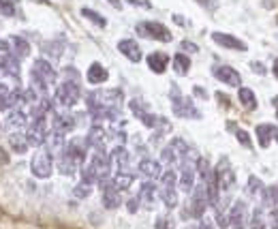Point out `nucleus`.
I'll return each mask as SVG.
<instances>
[{
    "label": "nucleus",
    "instance_id": "nucleus-1",
    "mask_svg": "<svg viewBox=\"0 0 278 229\" xmlns=\"http://www.w3.org/2000/svg\"><path fill=\"white\" fill-rule=\"evenodd\" d=\"M214 178H216V184H218V188H220L222 193H227L229 188L235 184V173L231 169V163H229V159L222 156V159L218 161L216 169H214Z\"/></svg>",
    "mask_w": 278,
    "mask_h": 229
},
{
    "label": "nucleus",
    "instance_id": "nucleus-2",
    "mask_svg": "<svg viewBox=\"0 0 278 229\" xmlns=\"http://www.w3.org/2000/svg\"><path fill=\"white\" fill-rule=\"evenodd\" d=\"M52 167H54V161H52V154L50 150H39V152L33 156V163H30V169L37 178H50L52 176Z\"/></svg>",
    "mask_w": 278,
    "mask_h": 229
},
{
    "label": "nucleus",
    "instance_id": "nucleus-3",
    "mask_svg": "<svg viewBox=\"0 0 278 229\" xmlns=\"http://www.w3.org/2000/svg\"><path fill=\"white\" fill-rule=\"evenodd\" d=\"M137 33L144 35V37H150V39H156V41H163V43L171 41V33L163 26V24H158V22H144V24H139Z\"/></svg>",
    "mask_w": 278,
    "mask_h": 229
},
{
    "label": "nucleus",
    "instance_id": "nucleus-4",
    "mask_svg": "<svg viewBox=\"0 0 278 229\" xmlns=\"http://www.w3.org/2000/svg\"><path fill=\"white\" fill-rule=\"evenodd\" d=\"M79 97H82V94H79V86L73 82L60 84L58 90H56V99H58L60 105H65V107H73L79 101Z\"/></svg>",
    "mask_w": 278,
    "mask_h": 229
},
{
    "label": "nucleus",
    "instance_id": "nucleus-5",
    "mask_svg": "<svg viewBox=\"0 0 278 229\" xmlns=\"http://www.w3.org/2000/svg\"><path fill=\"white\" fill-rule=\"evenodd\" d=\"M205 208H208V188H205V182L203 184H197L195 186V193H193V199H190V216L195 218H201Z\"/></svg>",
    "mask_w": 278,
    "mask_h": 229
},
{
    "label": "nucleus",
    "instance_id": "nucleus-6",
    "mask_svg": "<svg viewBox=\"0 0 278 229\" xmlns=\"http://www.w3.org/2000/svg\"><path fill=\"white\" fill-rule=\"evenodd\" d=\"M99 184L103 188V206L107 210H116L122 203V197H120V191L114 186V180H103Z\"/></svg>",
    "mask_w": 278,
    "mask_h": 229
},
{
    "label": "nucleus",
    "instance_id": "nucleus-7",
    "mask_svg": "<svg viewBox=\"0 0 278 229\" xmlns=\"http://www.w3.org/2000/svg\"><path fill=\"white\" fill-rule=\"evenodd\" d=\"M26 139L30 146H43L47 141V126H45V118L41 120H35L33 124L28 126L26 131Z\"/></svg>",
    "mask_w": 278,
    "mask_h": 229
},
{
    "label": "nucleus",
    "instance_id": "nucleus-8",
    "mask_svg": "<svg viewBox=\"0 0 278 229\" xmlns=\"http://www.w3.org/2000/svg\"><path fill=\"white\" fill-rule=\"evenodd\" d=\"M90 165L94 167V171H97V182H103V180H109V171H111V161L109 156L105 152H97L92 156Z\"/></svg>",
    "mask_w": 278,
    "mask_h": 229
},
{
    "label": "nucleus",
    "instance_id": "nucleus-9",
    "mask_svg": "<svg viewBox=\"0 0 278 229\" xmlns=\"http://www.w3.org/2000/svg\"><path fill=\"white\" fill-rule=\"evenodd\" d=\"M65 152L71 154L77 163H84L86 161V152H88V139L86 137H75V139H71L67 148H65Z\"/></svg>",
    "mask_w": 278,
    "mask_h": 229
},
{
    "label": "nucleus",
    "instance_id": "nucleus-10",
    "mask_svg": "<svg viewBox=\"0 0 278 229\" xmlns=\"http://www.w3.org/2000/svg\"><path fill=\"white\" fill-rule=\"evenodd\" d=\"M212 41L218 43L220 47H227V50H237V52H244L246 50V43L244 41H240L237 37L227 35V33H212Z\"/></svg>",
    "mask_w": 278,
    "mask_h": 229
},
{
    "label": "nucleus",
    "instance_id": "nucleus-11",
    "mask_svg": "<svg viewBox=\"0 0 278 229\" xmlns=\"http://www.w3.org/2000/svg\"><path fill=\"white\" fill-rule=\"evenodd\" d=\"M173 114L180 116V118H201V114L197 112V107L193 105V101L184 99V97L173 101Z\"/></svg>",
    "mask_w": 278,
    "mask_h": 229
},
{
    "label": "nucleus",
    "instance_id": "nucleus-12",
    "mask_svg": "<svg viewBox=\"0 0 278 229\" xmlns=\"http://www.w3.org/2000/svg\"><path fill=\"white\" fill-rule=\"evenodd\" d=\"M214 77L227 86H240L242 84V77L233 67H216L214 69Z\"/></svg>",
    "mask_w": 278,
    "mask_h": 229
},
{
    "label": "nucleus",
    "instance_id": "nucleus-13",
    "mask_svg": "<svg viewBox=\"0 0 278 229\" xmlns=\"http://www.w3.org/2000/svg\"><path fill=\"white\" fill-rule=\"evenodd\" d=\"M195 165L197 161H186L182 159V173H180V188L182 191H190L195 182Z\"/></svg>",
    "mask_w": 278,
    "mask_h": 229
},
{
    "label": "nucleus",
    "instance_id": "nucleus-14",
    "mask_svg": "<svg viewBox=\"0 0 278 229\" xmlns=\"http://www.w3.org/2000/svg\"><path fill=\"white\" fill-rule=\"evenodd\" d=\"M105 137H107V133L105 129L99 124V122H94L90 126V133H88V146H94L97 148V152H105Z\"/></svg>",
    "mask_w": 278,
    "mask_h": 229
},
{
    "label": "nucleus",
    "instance_id": "nucleus-15",
    "mask_svg": "<svg viewBox=\"0 0 278 229\" xmlns=\"http://www.w3.org/2000/svg\"><path fill=\"white\" fill-rule=\"evenodd\" d=\"M33 73L37 75V77H41V80L50 86V84H54L56 82V71L52 69V65L47 60H43V58H39L37 62H35V67H33Z\"/></svg>",
    "mask_w": 278,
    "mask_h": 229
},
{
    "label": "nucleus",
    "instance_id": "nucleus-16",
    "mask_svg": "<svg viewBox=\"0 0 278 229\" xmlns=\"http://www.w3.org/2000/svg\"><path fill=\"white\" fill-rule=\"evenodd\" d=\"M229 225L233 229H244V218H246V203L244 201H235L231 210H229Z\"/></svg>",
    "mask_w": 278,
    "mask_h": 229
},
{
    "label": "nucleus",
    "instance_id": "nucleus-17",
    "mask_svg": "<svg viewBox=\"0 0 278 229\" xmlns=\"http://www.w3.org/2000/svg\"><path fill=\"white\" fill-rule=\"evenodd\" d=\"M118 50H120V54H124V56L129 58L131 62H139L141 60V47L137 45V41L122 39V41L118 43Z\"/></svg>",
    "mask_w": 278,
    "mask_h": 229
},
{
    "label": "nucleus",
    "instance_id": "nucleus-18",
    "mask_svg": "<svg viewBox=\"0 0 278 229\" xmlns=\"http://www.w3.org/2000/svg\"><path fill=\"white\" fill-rule=\"evenodd\" d=\"M77 167H79V163H77L71 154L62 152V154L58 156V171L62 173V176H75Z\"/></svg>",
    "mask_w": 278,
    "mask_h": 229
},
{
    "label": "nucleus",
    "instance_id": "nucleus-19",
    "mask_svg": "<svg viewBox=\"0 0 278 229\" xmlns=\"http://www.w3.org/2000/svg\"><path fill=\"white\" fill-rule=\"evenodd\" d=\"M276 126L274 124H259L257 126V139H259V146L261 148H267L269 141L276 137Z\"/></svg>",
    "mask_w": 278,
    "mask_h": 229
},
{
    "label": "nucleus",
    "instance_id": "nucleus-20",
    "mask_svg": "<svg viewBox=\"0 0 278 229\" xmlns=\"http://www.w3.org/2000/svg\"><path fill=\"white\" fill-rule=\"evenodd\" d=\"M71 129H75V118L71 116V114H58L54 118V131H58V133H69Z\"/></svg>",
    "mask_w": 278,
    "mask_h": 229
},
{
    "label": "nucleus",
    "instance_id": "nucleus-21",
    "mask_svg": "<svg viewBox=\"0 0 278 229\" xmlns=\"http://www.w3.org/2000/svg\"><path fill=\"white\" fill-rule=\"evenodd\" d=\"M139 171L144 173L146 178L154 180V178L161 176V163H158V161H152V159H141V163H139Z\"/></svg>",
    "mask_w": 278,
    "mask_h": 229
},
{
    "label": "nucleus",
    "instance_id": "nucleus-22",
    "mask_svg": "<svg viewBox=\"0 0 278 229\" xmlns=\"http://www.w3.org/2000/svg\"><path fill=\"white\" fill-rule=\"evenodd\" d=\"M107 77H109L107 69L103 65H99V62H92L90 69H88V82L90 84H103V82H107Z\"/></svg>",
    "mask_w": 278,
    "mask_h": 229
},
{
    "label": "nucleus",
    "instance_id": "nucleus-23",
    "mask_svg": "<svg viewBox=\"0 0 278 229\" xmlns=\"http://www.w3.org/2000/svg\"><path fill=\"white\" fill-rule=\"evenodd\" d=\"M7 126H11V129H22V126H28V116L22 112V109H11L9 114H7Z\"/></svg>",
    "mask_w": 278,
    "mask_h": 229
},
{
    "label": "nucleus",
    "instance_id": "nucleus-24",
    "mask_svg": "<svg viewBox=\"0 0 278 229\" xmlns=\"http://www.w3.org/2000/svg\"><path fill=\"white\" fill-rule=\"evenodd\" d=\"M11 47H13V56L18 58H26L30 54V43L24 37H18V35L11 37Z\"/></svg>",
    "mask_w": 278,
    "mask_h": 229
},
{
    "label": "nucleus",
    "instance_id": "nucleus-25",
    "mask_svg": "<svg viewBox=\"0 0 278 229\" xmlns=\"http://www.w3.org/2000/svg\"><path fill=\"white\" fill-rule=\"evenodd\" d=\"M109 159L120 165V169H126V167H129V163H131V154H129V150H126L124 146H118V148L111 150Z\"/></svg>",
    "mask_w": 278,
    "mask_h": 229
},
{
    "label": "nucleus",
    "instance_id": "nucleus-26",
    "mask_svg": "<svg viewBox=\"0 0 278 229\" xmlns=\"http://www.w3.org/2000/svg\"><path fill=\"white\" fill-rule=\"evenodd\" d=\"M148 67L154 71V73H158L161 75L163 71L167 69V56L165 54H161V52H154V54H150L148 56Z\"/></svg>",
    "mask_w": 278,
    "mask_h": 229
},
{
    "label": "nucleus",
    "instance_id": "nucleus-27",
    "mask_svg": "<svg viewBox=\"0 0 278 229\" xmlns=\"http://www.w3.org/2000/svg\"><path fill=\"white\" fill-rule=\"evenodd\" d=\"M237 99H240V103H242L246 109H255V107H257L255 92H252L250 88H244V86H240V90H237Z\"/></svg>",
    "mask_w": 278,
    "mask_h": 229
},
{
    "label": "nucleus",
    "instance_id": "nucleus-28",
    "mask_svg": "<svg viewBox=\"0 0 278 229\" xmlns=\"http://www.w3.org/2000/svg\"><path fill=\"white\" fill-rule=\"evenodd\" d=\"M111 180H114V186L118 191H126V188L133 184V173L126 171V169H120L116 173V178H111Z\"/></svg>",
    "mask_w": 278,
    "mask_h": 229
},
{
    "label": "nucleus",
    "instance_id": "nucleus-29",
    "mask_svg": "<svg viewBox=\"0 0 278 229\" xmlns=\"http://www.w3.org/2000/svg\"><path fill=\"white\" fill-rule=\"evenodd\" d=\"M28 139L26 135H20V133H15V135L9 137V148L13 150V152H18V154H24L28 150Z\"/></svg>",
    "mask_w": 278,
    "mask_h": 229
},
{
    "label": "nucleus",
    "instance_id": "nucleus-30",
    "mask_svg": "<svg viewBox=\"0 0 278 229\" xmlns=\"http://www.w3.org/2000/svg\"><path fill=\"white\" fill-rule=\"evenodd\" d=\"M154 193H156V188L152 182H144L141 184V191H139V201H144L146 206L150 208L154 203Z\"/></svg>",
    "mask_w": 278,
    "mask_h": 229
},
{
    "label": "nucleus",
    "instance_id": "nucleus-31",
    "mask_svg": "<svg viewBox=\"0 0 278 229\" xmlns=\"http://www.w3.org/2000/svg\"><path fill=\"white\" fill-rule=\"evenodd\" d=\"M173 69H176L178 75H186L190 69V58L186 54H176V56H173Z\"/></svg>",
    "mask_w": 278,
    "mask_h": 229
},
{
    "label": "nucleus",
    "instance_id": "nucleus-32",
    "mask_svg": "<svg viewBox=\"0 0 278 229\" xmlns=\"http://www.w3.org/2000/svg\"><path fill=\"white\" fill-rule=\"evenodd\" d=\"M161 199H163V203L167 208H176L178 206V195H176V191H173V186H163Z\"/></svg>",
    "mask_w": 278,
    "mask_h": 229
},
{
    "label": "nucleus",
    "instance_id": "nucleus-33",
    "mask_svg": "<svg viewBox=\"0 0 278 229\" xmlns=\"http://www.w3.org/2000/svg\"><path fill=\"white\" fill-rule=\"evenodd\" d=\"M263 191H265L263 182H261L257 176H250L248 184H246V193H248V195H263Z\"/></svg>",
    "mask_w": 278,
    "mask_h": 229
},
{
    "label": "nucleus",
    "instance_id": "nucleus-34",
    "mask_svg": "<svg viewBox=\"0 0 278 229\" xmlns=\"http://www.w3.org/2000/svg\"><path fill=\"white\" fill-rule=\"evenodd\" d=\"M263 203L269 208H278V186H269L263 191Z\"/></svg>",
    "mask_w": 278,
    "mask_h": 229
},
{
    "label": "nucleus",
    "instance_id": "nucleus-35",
    "mask_svg": "<svg viewBox=\"0 0 278 229\" xmlns=\"http://www.w3.org/2000/svg\"><path fill=\"white\" fill-rule=\"evenodd\" d=\"M129 105H131V112H133L135 116H137L139 120L148 114V103H146V101H141V99H133Z\"/></svg>",
    "mask_w": 278,
    "mask_h": 229
},
{
    "label": "nucleus",
    "instance_id": "nucleus-36",
    "mask_svg": "<svg viewBox=\"0 0 278 229\" xmlns=\"http://www.w3.org/2000/svg\"><path fill=\"white\" fill-rule=\"evenodd\" d=\"M82 15H84V18L86 20H90V22H94V24H97V26H105V24H107V20L105 18H103V15L101 13H97V11H92V9H88V7H84V9H82Z\"/></svg>",
    "mask_w": 278,
    "mask_h": 229
},
{
    "label": "nucleus",
    "instance_id": "nucleus-37",
    "mask_svg": "<svg viewBox=\"0 0 278 229\" xmlns=\"http://www.w3.org/2000/svg\"><path fill=\"white\" fill-rule=\"evenodd\" d=\"M43 52L50 58H60V54H62V41H50V43H45L43 45Z\"/></svg>",
    "mask_w": 278,
    "mask_h": 229
},
{
    "label": "nucleus",
    "instance_id": "nucleus-38",
    "mask_svg": "<svg viewBox=\"0 0 278 229\" xmlns=\"http://www.w3.org/2000/svg\"><path fill=\"white\" fill-rule=\"evenodd\" d=\"M45 144H50L52 150H58V148H62V144H65V135L58 133V131H52V133H47V141H45Z\"/></svg>",
    "mask_w": 278,
    "mask_h": 229
},
{
    "label": "nucleus",
    "instance_id": "nucleus-39",
    "mask_svg": "<svg viewBox=\"0 0 278 229\" xmlns=\"http://www.w3.org/2000/svg\"><path fill=\"white\" fill-rule=\"evenodd\" d=\"M97 171H94V167L90 163H86L84 167H82V182H88V184H94L97 182Z\"/></svg>",
    "mask_w": 278,
    "mask_h": 229
},
{
    "label": "nucleus",
    "instance_id": "nucleus-40",
    "mask_svg": "<svg viewBox=\"0 0 278 229\" xmlns=\"http://www.w3.org/2000/svg\"><path fill=\"white\" fill-rule=\"evenodd\" d=\"M92 193V184H88V182H79L75 188H73V195L77 197V199H86Z\"/></svg>",
    "mask_w": 278,
    "mask_h": 229
},
{
    "label": "nucleus",
    "instance_id": "nucleus-41",
    "mask_svg": "<svg viewBox=\"0 0 278 229\" xmlns=\"http://www.w3.org/2000/svg\"><path fill=\"white\" fill-rule=\"evenodd\" d=\"M161 161L163 163H173V161H178V154H176V150H173L171 146H167L161 150Z\"/></svg>",
    "mask_w": 278,
    "mask_h": 229
},
{
    "label": "nucleus",
    "instance_id": "nucleus-42",
    "mask_svg": "<svg viewBox=\"0 0 278 229\" xmlns=\"http://www.w3.org/2000/svg\"><path fill=\"white\" fill-rule=\"evenodd\" d=\"M156 229H176V225H173V218L169 214H163L156 218Z\"/></svg>",
    "mask_w": 278,
    "mask_h": 229
},
{
    "label": "nucleus",
    "instance_id": "nucleus-43",
    "mask_svg": "<svg viewBox=\"0 0 278 229\" xmlns=\"http://www.w3.org/2000/svg\"><path fill=\"white\" fill-rule=\"evenodd\" d=\"M250 229H265V220H263V212L255 210V216H252V223Z\"/></svg>",
    "mask_w": 278,
    "mask_h": 229
},
{
    "label": "nucleus",
    "instance_id": "nucleus-44",
    "mask_svg": "<svg viewBox=\"0 0 278 229\" xmlns=\"http://www.w3.org/2000/svg\"><path fill=\"white\" fill-rule=\"evenodd\" d=\"M15 13V7H13V3L11 0H0V15H11Z\"/></svg>",
    "mask_w": 278,
    "mask_h": 229
},
{
    "label": "nucleus",
    "instance_id": "nucleus-45",
    "mask_svg": "<svg viewBox=\"0 0 278 229\" xmlns=\"http://www.w3.org/2000/svg\"><path fill=\"white\" fill-rule=\"evenodd\" d=\"M235 137L240 139V144L242 146H246V148H250L252 144H250V135L246 131H242V129H235Z\"/></svg>",
    "mask_w": 278,
    "mask_h": 229
},
{
    "label": "nucleus",
    "instance_id": "nucleus-46",
    "mask_svg": "<svg viewBox=\"0 0 278 229\" xmlns=\"http://www.w3.org/2000/svg\"><path fill=\"white\" fill-rule=\"evenodd\" d=\"M65 77H67V82H73V84L79 86V73H77V69L67 67V69H65Z\"/></svg>",
    "mask_w": 278,
    "mask_h": 229
},
{
    "label": "nucleus",
    "instance_id": "nucleus-47",
    "mask_svg": "<svg viewBox=\"0 0 278 229\" xmlns=\"http://www.w3.org/2000/svg\"><path fill=\"white\" fill-rule=\"evenodd\" d=\"M176 173H173V171H165L163 173V176H161V182H163V186H173V184H176Z\"/></svg>",
    "mask_w": 278,
    "mask_h": 229
},
{
    "label": "nucleus",
    "instance_id": "nucleus-48",
    "mask_svg": "<svg viewBox=\"0 0 278 229\" xmlns=\"http://www.w3.org/2000/svg\"><path fill=\"white\" fill-rule=\"evenodd\" d=\"M180 47H182V52H188V54H195L197 50H199V47H197L195 43H190V41H182Z\"/></svg>",
    "mask_w": 278,
    "mask_h": 229
},
{
    "label": "nucleus",
    "instance_id": "nucleus-49",
    "mask_svg": "<svg viewBox=\"0 0 278 229\" xmlns=\"http://www.w3.org/2000/svg\"><path fill=\"white\" fill-rule=\"evenodd\" d=\"M11 54V43H7L0 39V58H5V56H9Z\"/></svg>",
    "mask_w": 278,
    "mask_h": 229
},
{
    "label": "nucleus",
    "instance_id": "nucleus-50",
    "mask_svg": "<svg viewBox=\"0 0 278 229\" xmlns=\"http://www.w3.org/2000/svg\"><path fill=\"white\" fill-rule=\"evenodd\" d=\"M126 208H129V212H137V208H139V197H131V199L126 201Z\"/></svg>",
    "mask_w": 278,
    "mask_h": 229
},
{
    "label": "nucleus",
    "instance_id": "nucleus-51",
    "mask_svg": "<svg viewBox=\"0 0 278 229\" xmlns=\"http://www.w3.org/2000/svg\"><path fill=\"white\" fill-rule=\"evenodd\" d=\"M129 3L135 5V7H141V9H150V7H152L150 0H129Z\"/></svg>",
    "mask_w": 278,
    "mask_h": 229
},
{
    "label": "nucleus",
    "instance_id": "nucleus-52",
    "mask_svg": "<svg viewBox=\"0 0 278 229\" xmlns=\"http://www.w3.org/2000/svg\"><path fill=\"white\" fill-rule=\"evenodd\" d=\"M193 92H195V97H199V99H208V94H205V90L201 88V86H195Z\"/></svg>",
    "mask_w": 278,
    "mask_h": 229
},
{
    "label": "nucleus",
    "instance_id": "nucleus-53",
    "mask_svg": "<svg viewBox=\"0 0 278 229\" xmlns=\"http://www.w3.org/2000/svg\"><path fill=\"white\" fill-rule=\"evenodd\" d=\"M250 69H252V71H257L259 75H265V67H263V65H259V62H252Z\"/></svg>",
    "mask_w": 278,
    "mask_h": 229
},
{
    "label": "nucleus",
    "instance_id": "nucleus-54",
    "mask_svg": "<svg viewBox=\"0 0 278 229\" xmlns=\"http://www.w3.org/2000/svg\"><path fill=\"white\" fill-rule=\"evenodd\" d=\"M173 22H176L178 26H188V20L182 18V15H173Z\"/></svg>",
    "mask_w": 278,
    "mask_h": 229
},
{
    "label": "nucleus",
    "instance_id": "nucleus-55",
    "mask_svg": "<svg viewBox=\"0 0 278 229\" xmlns=\"http://www.w3.org/2000/svg\"><path fill=\"white\" fill-rule=\"evenodd\" d=\"M199 229H214V227H212V225L208 223V220H203V223L199 225Z\"/></svg>",
    "mask_w": 278,
    "mask_h": 229
},
{
    "label": "nucleus",
    "instance_id": "nucleus-56",
    "mask_svg": "<svg viewBox=\"0 0 278 229\" xmlns=\"http://www.w3.org/2000/svg\"><path fill=\"white\" fill-rule=\"evenodd\" d=\"M272 71H274V75H276V77H278V58H276V60H274V67H272Z\"/></svg>",
    "mask_w": 278,
    "mask_h": 229
},
{
    "label": "nucleus",
    "instance_id": "nucleus-57",
    "mask_svg": "<svg viewBox=\"0 0 278 229\" xmlns=\"http://www.w3.org/2000/svg\"><path fill=\"white\" fill-rule=\"evenodd\" d=\"M199 3H203V5H210V0H199Z\"/></svg>",
    "mask_w": 278,
    "mask_h": 229
},
{
    "label": "nucleus",
    "instance_id": "nucleus-58",
    "mask_svg": "<svg viewBox=\"0 0 278 229\" xmlns=\"http://www.w3.org/2000/svg\"><path fill=\"white\" fill-rule=\"evenodd\" d=\"M274 105H278V97H276V99H274Z\"/></svg>",
    "mask_w": 278,
    "mask_h": 229
},
{
    "label": "nucleus",
    "instance_id": "nucleus-59",
    "mask_svg": "<svg viewBox=\"0 0 278 229\" xmlns=\"http://www.w3.org/2000/svg\"><path fill=\"white\" fill-rule=\"evenodd\" d=\"M186 229H199V227H186Z\"/></svg>",
    "mask_w": 278,
    "mask_h": 229
},
{
    "label": "nucleus",
    "instance_id": "nucleus-60",
    "mask_svg": "<svg viewBox=\"0 0 278 229\" xmlns=\"http://www.w3.org/2000/svg\"><path fill=\"white\" fill-rule=\"evenodd\" d=\"M276 141H278V133H276Z\"/></svg>",
    "mask_w": 278,
    "mask_h": 229
},
{
    "label": "nucleus",
    "instance_id": "nucleus-61",
    "mask_svg": "<svg viewBox=\"0 0 278 229\" xmlns=\"http://www.w3.org/2000/svg\"><path fill=\"white\" fill-rule=\"evenodd\" d=\"M276 116H278V112H276Z\"/></svg>",
    "mask_w": 278,
    "mask_h": 229
},
{
    "label": "nucleus",
    "instance_id": "nucleus-62",
    "mask_svg": "<svg viewBox=\"0 0 278 229\" xmlns=\"http://www.w3.org/2000/svg\"><path fill=\"white\" fill-rule=\"evenodd\" d=\"M0 73H3V71H0Z\"/></svg>",
    "mask_w": 278,
    "mask_h": 229
}]
</instances>
